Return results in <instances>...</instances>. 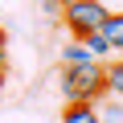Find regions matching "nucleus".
Instances as JSON below:
<instances>
[{
	"instance_id": "12",
	"label": "nucleus",
	"mask_w": 123,
	"mask_h": 123,
	"mask_svg": "<svg viewBox=\"0 0 123 123\" xmlns=\"http://www.w3.org/2000/svg\"><path fill=\"white\" fill-rule=\"evenodd\" d=\"M0 86H4V74H0Z\"/></svg>"
},
{
	"instance_id": "9",
	"label": "nucleus",
	"mask_w": 123,
	"mask_h": 123,
	"mask_svg": "<svg viewBox=\"0 0 123 123\" xmlns=\"http://www.w3.org/2000/svg\"><path fill=\"white\" fill-rule=\"evenodd\" d=\"M62 8H66L62 0H41V12H45V17H53V21L62 17Z\"/></svg>"
},
{
	"instance_id": "4",
	"label": "nucleus",
	"mask_w": 123,
	"mask_h": 123,
	"mask_svg": "<svg viewBox=\"0 0 123 123\" xmlns=\"http://www.w3.org/2000/svg\"><path fill=\"white\" fill-rule=\"evenodd\" d=\"M103 37L111 41V49H123V12H107V21H103Z\"/></svg>"
},
{
	"instance_id": "8",
	"label": "nucleus",
	"mask_w": 123,
	"mask_h": 123,
	"mask_svg": "<svg viewBox=\"0 0 123 123\" xmlns=\"http://www.w3.org/2000/svg\"><path fill=\"white\" fill-rule=\"evenodd\" d=\"M98 119H103V123H123V98L98 103Z\"/></svg>"
},
{
	"instance_id": "7",
	"label": "nucleus",
	"mask_w": 123,
	"mask_h": 123,
	"mask_svg": "<svg viewBox=\"0 0 123 123\" xmlns=\"http://www.w3.org/2000/svg\"><path fill=\"white\" fill-rule=\"evenodd\" d=\"M107 94L111 98H123V57L107 66Z\"/></svg>"
},
{
	"instance_id": "6",
	"label": "nucleus",
	"mask_w": 123,
	"mask_h": 123,
	"mask_svg": "<svg viewBox=\"0 0 123 123\" xmlns=\"http://www.w3.org/2000/svg\"><path fill=\"white\" fill-rule=\"evenodd\" d=\"M82 45H86V53H90L94 62H103V57H111V53H115V49H111V41L103 37V29H98V33H90V37H82Z\"/></svg>"
},
{
	"instance_id": "3",
	"label": "nucleus",
	"mask_w": 123,
	"mask_h": 123,
	"mask_svg": "<svg viewBox=\"0 0 123 123\" xmlns=\"http://www.w3.org/2000/svg\"><path fill=\"white\" fill-rule=\"evenodd\" d=\"M62 123H103L98 119V103H66Z\"/></svg>"
},
{
	"instance_id": "13",
	"label": "nucleus",
	"mask_w": 123,
	"mask_h": 123,
	"mask_svg": "<svg viewBox=\"0 0 123 123\" xmlns=\"http://www.w3.org/2000/svg\"><path fill=\"white\" fill-rule=\"evenodd\" d=\"M0 37H4V29H0Z\"/></svg>"
},
{
	"instance_id": "11",
	"label": "nucleus",
	"mask_w": 123,
	"mask_h": 123,
	"mask_svg": "<svg viewBox=\"0 0 123 123\" xmlns=\"http://www.w3.org/2000/svg\"><path fill=\"white\" fill-rule=\"evenodd\" d=\"M62 4H74V0H62Z\"/></svg>"
},
{
	"instance_id": "10",
	"label": "nucleus",
	"mask_w": 123,
	"mask_h": 123,
	"mask_svg": "<svg viewBox=\"0 0 123 123\" xmlns=\"http://www.w3.org/2000/svg\"><path fill=\"white\" fill-rule=\"evenodd\" d=\"M4 66H8V49H4V37H0V74H4Z\"/></svg>"
},
{
	"instance_id": "5",
	"label": "nucleus",
	"mask_w": 123,
	"mask_h": 123,
	"mask_svg": "<svg viewBox=\"0 0 123 123\" xmlns=\"http://www.w3.org/2000/svg\"><path fill=\"white\" fill-rule=\"evenodd\" d=\"M82 62H94L90 53H86V45L74 37V41H66L62 45V66H82Z\"/></svg>"
},
{
	"instance_id": "2",
	"label": "nucleus",
	"mask_w": 123,
	"mask_h": 123,
	"mask_svg": "<svg viewBox=\"0 0 123 123\" xmlns=\"http://www.w3.org/2000/svg\"><path fill=\"white\" fill-rule=\"evenodd\" d=\"M107 4L103 0H74V4H66L62 8V21H66V29H70V37H90V33H98L103 29V21H107Z\"/></svg>"
},
{
	"instance_id": "1",
	"label": "nucleus",
	"mask_w": 123,
	"mask_h": 123,
	"mask_svg": "<svg viewBox=\"0 0 123 123\" xmlns=\"http://www.w3.org/2000/svg\"><path fill=\"white\" fill-rule=\"evenodd\" d=\"M107 94V66L82 62V66H62V98L66 103H103Z\"/></svg>"
}]
</instances>
